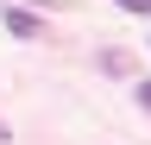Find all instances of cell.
<instances>
[{"mask_svg":"<svg viewBox=\"0 0 151 145\" xmlns=\"http://www.w3.org/2000/svg\"><path fill=\"white\" fill-rule=\"evenodd\" d=\"M6 32L13 38H38L44 25H38V13H25V6H6Z\"/></svg>","mask_w":151,"mask_h":145,"instance_id":"1","label":"cell"},{"mask_svg":"<svg viewBox=\"0 0 151 145\" xmlns=\"http://www.w3.org/2000/svg\"><path fill=\"white\" fill-rule=\"evenodd\" d=\"M120 6H126V13H151V0H120Z\"/></svg>","mask_w":151,"mask_h":145,"instance_id":"2","label":"cell"},{"mask_svg":"<svg viewBox=\"0 0 151 145\" xmlns=\"http://www.w3.org/2000/svg\"><path fill=\"white\" fill-rule=\"evenodd\" d=\"M139 101H145V107H151V82H139Z\"/></svg>","mask_w":151,"mask_h":145,"instance_id":"3","label":"cell"}]
</instances>
